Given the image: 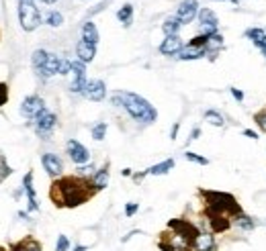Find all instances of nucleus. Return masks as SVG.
<instances>
[{
	"mask_svg": "<svg viewBox=\"0 0 266 251\" xmlns=\"http://www.w3.org/2000/svg\"><path fill=\"white\" fill-rule=\"evenodd\" d=\"M82 94H84L88 100H92V102H101V100H105V96H107V84L103 80H88L86 88Z\"/></svg>",
	"mask_w": 266,
	"mask_h": 251,
	"instance_id": "obj_13",
	"label": "nucleus"
},
{
	"mask_svg": "<svg viewBox=\"0 0 266 251\" xmlns=\"http://www.w3.org/2000/svg\"><path fill=\"white\" fill-rule=\"evenodd\" d=\"M205 214H207V221L211 225V233H225L231 227V216H227V214H223L219 210L207 208Z\"/></svg>",
	"mask_w": 266,
	"mask_h": 251,
	"instance_id": "obj_9",
	"label": "nucleus"
},
{
	"mask_svg": "<svg viewBox=\"0 0 266 251\" xmlns=\"http://www.w3.org/2000/svg\"><path fill=\"white\" fill-rule=\"evenodd\" d=\"M168 229H170L172 233H176L178 237H182L185 241H189L191 245H193L195 237L199 235V233H201L193 223H189V221H185V219H172V221L168 223Z\"/></svg>",
	"mask_w": 266,
	"mask_h": 251,
	"instance_id": "obj_5",
	"label": "nucleus"
},
{
	"mask_svg": "<svg viewBox=\"0 0 266 251\" xmlns=\"http://www.w3.org/2000/svg\"><path fill=\"white\" fill-rule=\"evenodd\" d=\"M66 151H68L70 159L76 165H84L86 161H90V151L80 141H76V139H70L68 141V145H66Z\"/></svg>",
	"mask_w": 266,
	"mask_h": 251,
	"instance_id": "obj_10",
	"label": "nucleus"
},
{
	"mask_svg": "<svg viewBox=\"0 0 266 251\" xmlns=\"http://www.w3.org/2000/svg\"><path fill=\"white\" fill-rule=\"evenodd\" d=\"M182 23L178 21V16H168L164 23H162V31H164V35L166 37H170V35H178V31H180Z\"/></svg>",
	"mask_w": 266,
	"mask_h": 251,
	"instance_id": "obj_24",
	"label": "nucleus"
},
{
	"mask_svg": "<svg viewBox=\"0 0 266 251\" xmlns=\"http://www.w3.org/2000/svg\"><path fill=\"white\" fill-rule=\"evenodd\" d=\"M45 110V102H43V98L37 96V94H31L23 100V104H21V112L23 116H27V119H37V116Z\"/></svg>",
	"mask_w": 266,
	"mask_h": 251,
	"instance_id": "obj_8",
	"label": "nucleus"
},
{
	"mask_svg": "<svg viewBox=\"0 0 266 251\" xmlns=\"http://www.w3.org/2000/svg\"><path fill=\"white\" fill-rule=\"evenodd\" d=\"M178 129H180V123H176V125L172 127V131H170V139H176V135H178Z\"/></svg>",
	"mask_w": 266,
	"mask_h": 251,
	"instance_id": "obj_43",
	"label": "nucleus"
},
{
	"mask_svg": "<svg viewBox=\"0 0 266 251\" xmlns=\"http://www.w3.org/2000/svg\"><path fill=\"white\" fill-rule=\"evenodd\" d=\"M94 194H96V190L92 188L90 180L82 178V176L60 178L52 184V190H49V196H52L54 204L60 208H76L80 204L88 202Z\"/></svg>",
	"mask_w": 266,
	"mask_h": 251,
	"instance_id": "obj_1",
	"label": "nucleus"
},
{
	"mask_svg": "<svg viewBox=\"0 0 266 251\" xmlns=\"http://www.w3.org/2000/svg\"><path fill=\"white\" fill-rule=\"evenodd\" d=\"M82 39L84 41H88V43H98V29H96V25L92 23V21H86L84 23V27H82Z\"/></svg>",
	"mask_w": 266,
	"mask_h": 251,
	"instance_id": "obj_25",
	"label": "nucleus"
},
{
	"mask_svg": "<svg viewBox=\"0 0 266 251\" xmlns=\"http://www.w3.org/2000/svg\"><path fill=\"white\" fill-rule=\"evenodd\" d=\"M47 59H49V53L45 51V49H35V51H33V55H31L33 70H35L37 74H41L43 68H45V63H47Z\"/></svg>",
	"mask_w": 266,
	"mask_h": 251,
	"instance_id": "obj_22",
	"label": "nucleus"
},
{
	"mask_svg": "<svg viewBox=\"0 0 266 251\" xmlns=\"http://www.w3.org/2000/svg\"><path fill=\"white\" fill-rule=\"evenodd\" d=\"M41 2H45V4H56L58 0H41Z\"/></svg>",
	"mask_w": 266,
	"mask_h": 251,
	"instance_id": "obj_47",
	"label": "nucleus"
},
{
	"mask_svg": "<svg viewBox=\"0 0 266 251\" xmlns=\"http://www.w3.org/2000/svg\"><path fill=\"white\" fill-rule=\"evenodd\" d=\"M137 210H139V204H137V202H129V204L125 206V214H127V216H133Z\"/></svg>",
	"mask_w": 266,
	"mask_h": 251,
	"instance_id": "obj_39",
	"label": "nucleus"
},
{
	"mask_svg": "<svg viewBox=\"0 0 266 251\" xmlns=\"http://www.w3.org/2000/svg\"><path fill=\"white\" fill-rule=\"evenodd\" d=\"M74 251H86V247H84V245H76Z\"/></svg>",
	"mask_w": 266,
	"mask_h": 251,
	"instance_id": "obj_45",
	"label": "nucleus"
},
{
	"mask_svg": "<svg viewBox=\"0 0 266 251\" xmlns=\"http://www.w3.org/2000/svg\"><path fill=\"white\" fill-rule=\"evenodd\" d=\"M207 55V49L203 47H193V45H185L180 49V53L176 55L180 61H193V59H201Z\"/></svg>",
	"mask_w": 266,
	"mask_h": 251,
	"instance_id": "obj_20",
	"label": "nucleus"
},
{
	"mask_svg": "<svg viewBox=\"0 0 266 251\" xmlns=\"http://www.w3.org/2000/svg\"><path fill=\"white\" fill-rule=\"evenodd\" d=\"M70 74L74 76V80L70 84V92L82 94L84 88H86V84H88V80H86V63H82L80 59L72 61V72Z\"/></svg>",
	"mask_w": 266,
	"mask_h": 251,
	"instance_id": "obj_6",
	"label": "nucleus"
},
{
	"mask_svg": "<svg viewBox=\"0 0 266 251\" xmlns=\"http://www.w3.org/2000/svg\"><path fill=\"white\" fill-rule=\"evenodd\" d=\"M10 174H12V170H10V165L6 163L4 155H0V182H2V180H6V178H8Z\"/></svg>",
	"mask_w": 266,
	"mask_h": 251,
	"instance_id": "obj_34",
	"label": "nucleus"
},
{
	"mask_svg": "<svg viewBox=\"0 0 266 251\" xmlns=\"http://www.w3.org/2000/svg\"><path fill=\"white\" fill-rule=\"evenodd\" d=\"M264 35H266V31L264 29H260V27H252V29H246V33H244V37L246 39H250L256 47L262 43V39H264Z\"/></svg>",
	"mask_w": 266,
	"mask_h": 251,
	"instance_id": "obj_27",
	"label": "nucleus"
},
{
	"mask_svg": "<svg viewBox=\"0 0 266 251\" xmlns=\"http://www.w3.org/2000/svg\"><path fill=\"white\" fill-rule=\"evenodd\" d=\"M111 102L115 106H123L129 112L131 119L141 123V125H152L158 119V110L152 104H149L143 96H139L135 92H123V90H119V92H115L111 96Z\"/></svg>",
	"mask_w": 266,
	"mask_h": 251,
	"instance_id": "obj_2",
	"label": "nucleus"
},
{
	"mask_svg": "<svg viewBox=\"0 0 266 251\" xmlns=\"http://www.w3.org/2000/svg\"><path fill=\"white\" fill-rule=\"evenodd\" d=\"M201 196L205 198L207 202V208H213V210H219L227 216H231V219H236V216H240L244 210L240 206L238 200L227 194V192H217V190H201Z\"/></svg>",
	"mask_w": 266,
	"mask_h": 251,
	"instance_id": "obj_3",
	"label": "nucleus"
},
{
	"mask_svg": "<svg viewBox=\"0 0 266 251\" xmlns=\"http://www.w3.org/2000/svg\"><path fill=\"white\" fill-rule=\"evenodd\" d=\"M62 23H64V16H62V12L52 10V12L47 14V25H49V27H62Z\"/></svg>",
	"mask_w": 266,
	"mask_h": 251,
	"instance_id": "obj_32",
	"label": "nucleus"
},
{
	"mask_svg": "<svg viewBox=\"0 0 266 251\" xmlns=\"http://www.w3.org/2000/svg\"><path fill=\"white\" fill-rule=\"evenodd\" d=\"M185 157H187L189 161H193V163H199V165H207V163H209V159H207V157L199 155V153H195V151H187V153H185Z\"/></svg>",
	"mask_w": 266,
	"mask_h": 251,
	"instance_id": "obj_35",
	"label": "nucleus"
},
{
	"mask_svg": "<svg viewBox=\"0 0 266 251\" xmlns=\"http://www.w3.org/2000/svg\"><path fill=\"white\" fill-rule=\"evenodd\" d=\"M172 167H174V159H164V161H160L152 167H147L145 176H164V174H168Z\"/></svg>",
	"mask_w": 266,
	"mask_h": 251,
	"instance_id": "obj_23",
	"label": "nucleus"
},
{
	"mask_svg": "<svg viewBox=\"0 0 266 251\" xmlns=\"http://www.w3.org/2000/svg\"><path fill=\"white\" fill-rule=\"evenodd\" d=\"M176 16H178V21L182 25L193 23L199 16V2H197V0H182L178 10H176Z\"/></svg>",
	"mask_w": 266,
	"mask_h": 251,
	"instance_id": "obj_12",
	"label": "nucleus"
},
{
	"mask_svg": "<svg viewBox=\"0 0 266 251\" xmlns=\"http://www.w3.org/2000/svg\"><path fill=\"white\" fill-rule=\"evenodd\" d=\"M16 245H19L23 251H43V249H41V243H39L37 239H33V237H27V239L19 241Z\"/></svg>",
	"mask_w": 266,
	"mask_h": 251,
	"instance_id": "obj_31",
	"label": "nucleus"
},
{
	"mask_svg": "<svg viewBox=\"0 0 266 251\" xmlns=\"http://www.w3.org/2000/svg\"><path fill=\"white\" fill-rule=\"evenodd\" d=\"M117 19H119L125 27H129L131 21H133V4H125V6H121V8L117 10Z\"/></svg>",
	"mask_w": 266,
	"mask_h": 251,
	"instance_id": "obj_29",
	"label": "nucleus"
},
{
	"mask_svg": "<svg viewBox=\"0 0 266 251\" xmlns=\"http://www.w3.org/2000/svg\"><path fill=\"white\" fill-rule=\"evenodd\" d=\"M8 102V86L4 82H0V106Z\"/></svg>",
	"mask_w": 266,
	"mask_h": 251,
	"instance_id": "obj_38",
	"label": "nucleus"
},
{
	"mask_svg": "<svg viewBox=\"0 0 266 251\" xmlns=\"http://www.w3.org/2000/svg\"><path fill=\"white\" fill-rule=\"evenodd\" d=\"M229 92H231V96H234V98L238 100V102H242V100H244V92H242V90H238V88H229Z\"/></svg>",
	"mask_w": 266,
	"mask_h": 251,
	"instance_id": "obj_40",
	"label": "nucleus"
},
{
	"mask_svg": "<svg viewBox=\"0 0 266 251\" xmlns=\"http://www.w3.org/2000/svg\"><path fill=\"white\" fill-rule=\"evenodd\" d=\"M258 49H260V51L264 53V57H266V35H264V39H262V43L258 45Z\"/></svg>",
	"mask_w": 266,
	"mask_h": 251,
	"instance_id": "obj_44",
	"label": "nucleus"
},
{
	"mask_svg": "<svg viewBox=\"0 0 266 251\" xmlns=\"http://www.w3.org/2000/svg\"><path fill=\"white\" fill-rule=\"evenodd\" d=\"M19 23L27 33L35 31L41 25V12L33 0H19Z\"/></svg>",
	"mask_w": 266,
	"mask_h": 251,
	"instance_id": "obj_4",
	"label": "nucleus"
},
{
	"mask_svg": "<svg viewBox=\"0 0 266 251\" xmlns=\"http://www.w3.org/2000/svg\"><path fill=\"white\" fill-rule=\"evenodd\" d=\"M225 2H231V4H238V0H225Z\"/></svg>",
	"mask_w": 266,
	"mask_h": 251,
	"instance_id": "obj_48",
	"label": "nucleus"
},
{
	"mask_svg": "<svg viewBox=\"0 0 266 251\" xmlns=\"http://www.w3.org/2000/svg\"><path fill=\"white\" fill-rule=\"evenodd\" d=\"M10 251H23V249H21L19 245H16V243H14V245H10Z\"/></svg>",
	"mask_w": 266,
	"mask_h": 251,
	"instance_id": "obj_46",
	"label": "nucleus"
},
{
	"mask_svg": "<svg viewBox=\"0 0 266 251\" xmlns=\"http://www.w3.org/2000/svg\"><path fill=\"white\" fill-rule=\"evenodd\" d=\"M197 19H199V25H201L205 35H213V33H217L219 19H217V14H215L211 8H201V10H199Z\"/></svg>",
	"mask_w": 266,
	"mask_h": 251,
	"instance_id": "obj_11",
	"label": "nucleus"
},
{
	"mask_svg": "<svg viewBox=\"0 0 266 251\" xmlns=\"http://www.w3.org/2000/svg\"><path fill=\"white\" fill-rule=\"evenodd\" d=\"M41 163H43V170L52 176V178H60L64 172V163L56 153H43L41 155Z\"/></svg>",
	"mask_w": 266,
	"mask_h": 251,
	"instance_id": "obj_14",
	"label": "nucleus"
},
{
	"mask_svg": "<svg viewBox=\"0 0 266 251\" xmlns=\"http://www.w3.org/2000/svg\"><path fill=\"white\" fill-rule=\"evenodd\" d=\"M205 121L213 127H223L225 125V119L219 110H205Z\"/></svg>",
	"mask_w": 266,
	"mask_h": 251,
	"instance_id": "obj_28",
	"label": "nucleus"
},
{
	"mask_svg": "<svg viewBox=\"0 0 266 251\" xmlns=\"http://www.w3.org/2000/svg\"><path fill=\"white\" fill-rule=\"evenodd\" d=\"M254 121H256V125L266 133V110H260V112H256L254 114Z\"/></svg>",
	"mask_w": 266,
	"mask_h": 251,
	"instance_id": "obj_37",
	"label": "nucleus"
},
{
	"mask_svg": "<svg viewBox=\"0 0 266 251\" xmlns=\"http://www.w3.org/2000/svg\"><path fill=\"white\" fill-rule=\"evenodd\" d=\"M191 247L193 251H217V241H215L213 233H199Z\"/></svg>",
	"mask_w": 266,
	"mask_h": 251,
	"instance_id": "obj_15",
	"label": "nucleus"
},
{
	"mask_svg": "<svg viewBox=\"0 0 266 251\" xmlns=\"http://www.w3.org/2000/svg\"><path fill=\"white\" fill-rule=\"evenodd\" d=\"M244 137H248V139H258V133L252 131V129H246V131H244Z\"/></svg>",
	"mask_w": 266,
	"mask_h": 251,
	"instance_id": "obj_41",
	"label": "nucleus"
},
{
	"mask_svg": "<svg viewBox=\"0 0 266 251\" xmlns=\"http://www.w3.org/2000/svg\"><path fill=\"white\" fill-rule=\"evenodd\" d=\"M109 174H111L109 163H105V165L101 167V170H96V172L92 174L90 184H92V188H94L96 192H101V190H105V188L109 186Z\"/></svg>",
	"mask_w": 266,
	"mask_h": 251,
	"instance_id": "obj_18",
	"label": "nucleus"
},
{
	"mask_svg": "<svg viewBox=\"0 0 266 251\" xmlns=\"http://www.w3.org/2000/svg\"><path fill=\"white\" fill-rule=\"evenodd\" d=\"M23 188L27 192L29 210H39V202H37V196H35V186H33V172H27V176L23 178Z\"/></svg>",
	"mask_w": 266,
	"mask_h": 251,
	"instance_id": "obj_19",
	"label": "nucleus"
},
{
	"mask_svg": "<svg viewBox=\"0 0 266 251\" xmlns=\"http://www.w3.org/2000/svg\"><path fill=\"white\" fill-rule=\"evenodd\" d=\"M105 135H107V123H98V125L92 127V137L96 141H103Z\"/></svg>",
	"mask_w": 266,
	"mask_h": 251,
	"instance_id": "obj_33",
	"label": "nucleus"
},
{
	"mask_svg": "<svg viewBox=\"0 0 266 251\" xmlns=\"http://www.w3.org/2000/svg\"><path fill=\"white\" fill-rule=\"evenodd\" d=\"M70 249V241L66 235H60L58 237V243H56V251H68Z\"/></svg>",
	"mask_w": 266,
	"mask_h": 251,
	"instance_id": "obj_36",
	"label": "nucleus"
},
{
	"mask_svg": "<svg viewBox=\"0 0 266 251\" xmlns=\"http://www.w3.org/2000/svg\"><path fill=\"white\" fill-rule=\"evenodd\" d=\"M236 227H240L242 231H252L254 227H256V221L252 219V216H248V214H240V216H236Z\"/></svg>",
	"mask_w": 266,
	"mask_h": 251,
	"instance_id": "obj_30",
	"label": "nucleus"
},
{
	"mask_svg": "<svg viewBox=\"0 0 266 251\" xmlns=\"http://www.w3.org/2000/svg\"><path fill=\"white\" fill-rule=\"evenodd\" d=\"M76 55H78V59L82 63H90L94 59V55H96V45L94 43H88L84 39H80L76 43Z\"/></svg>",
	"mask_w": 266,
	"mask_h": 251,
	"instance_id": "obj_16",
	"label": "nucleus"
},
{
	"mask_svg": "<svg viewBox=\"0 0 266 251\" xmlns=\"http://www.w3.org/2000/svg\"><path fill=\"white\" fill-rule=\"evenodd\" d=\"M0 251H6V249H4V247H0Z\"/></svg>",
	"mask_w": 266,
	"mask_h": 251,
	"instance_id": "obj_49",
	"label": "nucleus"
},
{
	"mask_svg": "<svg viewBox=\"0 0 266 251\" xmlns=\"http://www.w3.org/2000/svg\"><path fill=\"white\" fill-rule=\"evenodd\" d=\"M221 47H223V35L221 33H213L209 37V43H207V53H211L215 57V53H217Z\"/></svg>",
	"mask_w": 266,
	"mask_h": 251,
	"instance_id": "obj_26",
	"label": "nucleus"
},
{
	"mask_svg": "<svg viewBox=\"0 0 266 251\" xmlns=\"http://www.w3.org/2000/svg\"><path fill=\"white\" fill-rule=\"evenodd\" d=\"M199 135H201V129H193V133H191L189 141H195V139H199Z\"/></svg>",
	"mask_w": 266,
	"mask_h": 251,
	"instance_id": "obj_42",
	"label": "nucleus"
},
{
	"mask_svg": "<svg viewBox=\"0 0 266 251\" xmlns=\"http://www.w3.org/2000/svg\"><path fill=\"white\" fill-rule=\"evenodd\" d=\"M60 68H62V57L49 53V59H47L45 68H43V72H41L39 76H41V78H52V76L60 74Z\"/></svg>",
	"mask_w": 266,
	"mask_h": 251,
	"instance_id": "obj_21",
	"label": "nucleus"
},
{
	"mask_svg": "<svg viewBox=\"0 0 266 251\" xmlns=\"http://www.w3.org/2000/svg\"><path fill=\"white\" fill-rule=\"evenodd\" d=\"M56 125H58V116L54 112H49V110H43L35 119V131H37V135L41 139H47L49 135H52V131L56 129Z\"/></svg>",
	"mask_w": 266,
	"mask_h": 251,
	"instance_id": "obj_7",
	"label": "nucleus"
},
{
	"mask_svg": "<svg viewBox=\"0 0 266 251\" xmlns=\"http://www.w3.org/2000/svg\"><path fill=\"white\" fill-rule=\"evenodd\" d=\"M182 47H185L182 45V39L178 35H170L160 43V53L162 55H178Z\"/></svg>",
	"mask_w": 266,
	"mask_h": 251,
	"instance_id": "obj_17",
	"label": "nucleus"
}]
</instances>
